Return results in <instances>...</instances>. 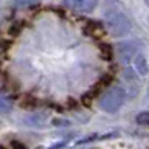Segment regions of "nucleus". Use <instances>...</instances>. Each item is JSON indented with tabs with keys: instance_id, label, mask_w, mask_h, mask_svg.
Here are the masks:
<instances>
[{
	"instance_id": "obj_1",
	"label": "nucleus",
	"mask_w": 149,
	"mask_h": 149,
	"mask_svg": "<svg viewBox=\"0 0 149 149\" xmlns=\"http://www.w3.org/2000/svg\"><path fill=\"white\" fill-rule=\"evenodd\" d=\"M104 25L109 34H112L113 37H123L132 28V23L127 16L120 11H115V9H109L104 13Z\"/></svg>"
},
{
	"instance_id": "obj_2",
	"label": "nucleus",
	"mask_w": 149,
	"mask_h": 149,
	"mask_svg": "<svg viewBox=\"0 0 149 149\" xmlns=\"http://www.w3.org/2000/svg\"><path fill=\"white\" fill-rule=\"evenodd\" d=\"M124 100H126V93H124L123 88L121 87H110L109 90H106L100 96L98 106H100V109H102L104 112L113 113V112H116L124 104Z\"/></svg>"
},
{
	"instance_id": "obj_3",
	"label": "nucleus",
	"mask_w": 149,
	"mask_h": 149,
	"mask_svg": "<svg viewBox=\"0 0 149 149\" xmlns=\"http://www.w3.org/2000/svg\"><path fill=\"white\" fill-rule=\"evenodd\" d=\"M98 0H62L65 8L72 9L74 13H92L96 8Z\"/></svg>"
},
{
	"instance_id": "obj_4",
	"label": "nucleus",
	"mask_w": 149,
	"mask_h": 149,
	"mask_svg": "<svg viewBox=\"0 0 149 149\" xmlns=\"http://www.w3.org/2000/svg\"><path fill=\"white\" fill-rule=\"evenodd\" d=\"M132 64H134V70H135V73H137V74H140V76H148V74H149L148 58L141 53V51H137V53L134 54Z\"/></svg>"
},
{
	"instance_id": "obj_5",
	"label": "nucleus",
	"mask_w": 149,
	"mask_h": 149,
	"mask_svg": "<svg viewBox=\"0 0 149 149\" xmlns=\"http://www.w3.org/2000/svg\"><path fill=\"white\" fill-rule=\"evenodd\" d=\"M13 110V101L8 96L0 95V113H9Z\"/></svg>"
},
{
	"instance_id": "obj_6",
	"label": "nucleus",
	"mask_w": 149,
	"mask_h": 149,
	"mask_svg": "<svg viewBox=\"0 0 149 149\" xmlns=\"http://www.w3.org/2000/svg\"><path fill=\"white\" fill-rule=\"evenodd\" d=\"M135 121L140 126H149V112H140V113L135 116Z\"/></svg>"
},
{
	"instance_id": "obj_7",
	"label": "nucleus",
	"mask_w": 149,
	"mask_h": 149,
	"mask_svg": "<svg viewBox=\"0 0 149 149\" xmlns=\"http://www.w3.org/2000/svg\"><path fill=\"white\" fill-rule=\"evenodd\" d=\"M42 121H44V118H37V115H34L33 118H26L28 126H39Z\"/></svg>"
},
{
	"instance_id": "obj_8",
	"label": "nucleus",
	"mask_w": 149,
	"mask_h": 149,
	"mask_svg": "<svg viewBox=\"0 0 149 149\" xmlns=\"http://www.w3.org/2000/svg\"><path fill=\"white\" fill-rule=\"evenodd\" d=\"M16 3L19 6H30V5L39 3V0H16Z\"/></svg>"
},
{
	"instance_id": "obj_9",
	"label": "nucleus",
	"mask_w": 149,
	"mask_h": 149,
	"mask_svg": "<svg viewBox=\"0 0 149 149\" xmlns=\"http://www.w3.org/2000/svg\"><path fill=\"white\" fill-rule=\"evenodd\" d=\"M144 3H146V5H148V6H149V0H144Z\"/></svg>"
}]
</instances>
